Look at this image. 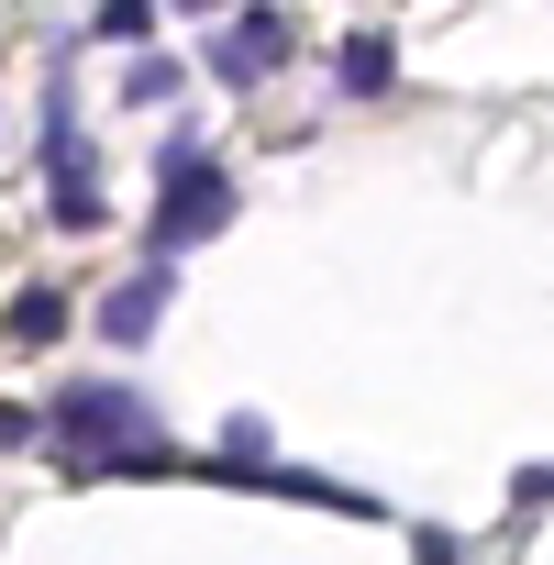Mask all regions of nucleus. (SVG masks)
<instances>
[{"instance_id": "obj_5", "label": "nucleus", "mask_w": 554, "mask_h": 565, "mask_svg": "<svg viewBox=\"0 0 554 565\" xmlns=\"http://www.w3.org/2000/svg\"><path fill=\"white\" fill-rule=\"evenodd\" d=\"M333 67H344V89H355V100H377V89L399 78V56H388V34H344V56H333Z\"/></svg>"}, {"instance_id": "obj_4", "label": "nucleus", "mask_w": 554, "mask_h": 565, "mask_svg": "<svg viewBox=\"0 0 554 565\" xmlns=\"http://www.w3.org/2000/svg\"><path fill=\"white\" fill-rule=\"evenodd\" d=\"M167 289H178V277H167V255H156V266H134L122 289L100 300V333H111V344H145V333L167 322Z\"/></svg>"}, {"instance_id": "obj_1", "label": "nucleus", "mask_w": 554, "mask_h": 565, "mask_svg": "<svg viewBox=\"0 0 554 565\" xmlns=\"http://www.w3.org/2000/svg\"><path fill=\"white\" fill-rule=\"evenodd\" d=\"M45 433H56V466H67V477H122V466L156 444V411H145L134 388H111V377H78V388L45 399Z\"/></svg>"}, {"instance_id": "obj_6", "label": "nucleus", "mask_w": 554, "mask_h": 565, "mask_svg": "<svg viewBox=\"0 0 554 565\" xmlns=\"http://www.w3.org/2000/svg\"><path fill=\"white\" fill-rule=\"evenodd\" d=\"M67 333V289H23L12 300V344H56Z\"/></svg>"}, {"instance_id": "obj_9", "label": "nucleus", "mask_w": 554, "mask_h": 565, "mask_svg": "<svg viewBox=\"0 0 554 565\" xmlns=\"http://www.w3.org/2000/svg\"><path fill=\"white\" fill-rule=\"evenodd\" d=\"M510 499H521V510H543V499H554V466H521V488H510Z\"/></svg>"}, {"instance_id": "obj_2", "label": "nucleus", "mask_w": 554, "mask_h": 565, "mask_svg": "<svg viewBox=\"0 0 554 565\" xmlns=\"http://www.w3.org/2000/svg\"><path fill=\"white\" fill-rule=\"evenodd\" d=\"M156 255H189V244H211L222 222H233V178L200 156V134H167L156 145Z\"/></svg>"}, {"instance_id": "obj_3", "label": "nucleus", "mask_w": 554, "mask_h": 565, "mask_svg": "<svg viewBox=\"0 0 554 565\" xmlns=\"http://www.w3.org/2000/svg\"><path fill=\"white\" fill-rule=\"evenodd\" d=\"M277 56H289V12H266V0H255V12H244V23L222 34V45H211V67H222L233 89H244V78H266Z\"/></svg>"}, {"instance_id": "obj_7", "label": "nucleus", "mask_w": 554, "mask_h": 565, "mask_svg": "<svg viewBox=\"0 0 554 565\" xmlns=\"http://www.w3.org/2000/svg\"><path fill=\"white\" fill-rule=\"evenodd\" d=\"M89 34H100V45H145V34H156V0H100Z\"/></svg>"}, {"instance_id": "obj_8", "label": "nucleus", "mask_w": 554, "mask_h": 565, "mask_svg": "<svg viewBox=\"0 0 554 565\" xmlns=\"http://www.w3.org/2000/svg\"><path fill=\"white\" fill-rule=\"evenodd\" d=\"M167 89H178V56H134L122 67V100H167Z\"/></svg>"}, {"instance_id": "obj_10", "label": "nucleus", "mask_w": 554, "mask_h": 565, "mask_svg": "<svg viewBox=\"0 0 554 565\" xmlns=\"http://www.w3.org/2000/svg\"><path fill=\"white\" fill-rule=\"evenodd\" d=\"M178 12H222V0H178Z\"/></svg>"}]
</instances>
